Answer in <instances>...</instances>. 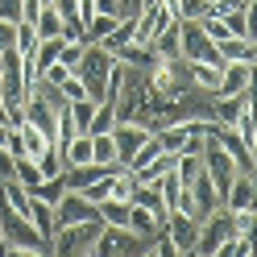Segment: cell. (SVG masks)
<instances>
[{
    "label": "cell",
    "mask_w": 257,
    "mask_h": 257,
    "mask_svg": "<svg viewBox=\"0 0 257 257\" xmlns=\"http://www.w3.org/2000/svg\"><path fill=\"white\" fill-rule=\"evenodd\" d=\"M104 224L100 220H83V224H67L50 236V253L54 257H91L95 236H100Z\"/></svg>",
    "instance_id": "obj_1"
},
{
    "label": "cell",
    "mask_w": 257,
    "mask_h": 257,
    "mask_svg": "<svg viewBox=\"0 0 257 257\" xmlns=\"http://www.w3.org/2000/svg\"><path fill=\"white\" fill-rule=\"evenodd\" d=\"M75 75H79V83L87 87V100L100 104L104 100V83H108V75H112V54L104 50V46H95V42L83 46V58H79Z\"/></svg>",
    "instance_id": "obj_2"
},
{
    "label": "cell",
    "mask_w": 257,
    "mask_h": 257,
    "mask_svg": "<svg viewBox=\"0 0 257 257\" xmlns=\"http://www.w3.org/2000/svg\"><path fill=\"white\" fill-rule=\"evenodd\" d=\"M154 245V240H146V236H137V232H128L124 224H104L100 228V236H95V257H141Z\"/></svg>",
    "instance_id": "obj_3"
},
{
    "label": "cell",
    "mask_w": 257,
    "mask_h": 257,
    "mask_svg": "<svg viewBox=\"0 0 257 257\" xmlns=\"http://www.w3.org/2000/svg\"><path fill=\"white\" fill-rule=\"evenodd\" d=\"M179 58H187V62H220L216 46L199 29V21H179Z\"/></svg>",
    "instance_id": "obj_4"
},
{
    "label": "cell",
    "mask_w": 257,
    "mask_h": 257,
    "mask_svg": "<svg viewBox=\"0 0 257 257\" xmlns=\"http://www.w3.org/2000/svg\"><path fill=\"white\" fill-rule=\"evenodd\" d=\"M83 220H100L95 203H87L79 191H67V195L54 203V224H58V228H67V224H83ZM58 228H54V232H58Z\"/></svg>",
    "instance_id": "obj_5"
},
{
    "label": "cell",
    "mask_w": 257,
    "mask_h": 257,
    "mask_svg": "<svg viewBox=\"0 0 257 257\" xmlns=\"http://www.w3.org/2000/svg\"><path fill=\"white\" fill-rule=\"evenodd\" d=\"M150 137V128L146 124H137V120H116L112 124V146H116V162L128 166V158H133L141 150V141Z\"/></svg>",
    "instance_id": "obj_6"
},
{
    "label": "cell",
    "mask_w": 257,
    "mask_h": 257,
    "mask_svg": "<svg viewBox=\"0 0 257 257\" xmlns=\"http://www.w3.org/2000/svg\"><path fill=\"white\" fill-rule=\"evenodd\" d=\"M220 207H228V212H253L257 207V183L249 179V174H232V183L224 187Z\"/></svg>",
    "instance_id": "obj_7"
},
{
    "label": "cell",
    "mask_w": 257,
    "mask_h": 257,
    "mask_svg": "<svg viewBox=\"0 0 257 257\" xmlns=\"http://www.w3.org/2000/svg\"><path fill=\"white\" fill-rule=\"evenodd\" d=\"M162 232L174 240V249H179V253H191V249H195V236H199V220L170 212V220H166V228H162Z\"/></svg>",
    "instance_id": "obj_8"
},
{
    "label": "cell",
    "mask_w": 257,
    "mask_h": 257,
    "mask_svg": "<svg viewBox=\"0 0 257 257\" xmlns=\"http://www.w3.org/2000/svg\"><path fill=\"white\" fill-rule=\"evenodd\" d=\"M112 62H120V67H128V71H150L158 62V54L150 50V46H141V42H128V46H120V50H112Z\"/></svg>",
    "instance_id": "obj_9"
},
{
    "label": "cell",
    "mask_w": 257,
    "mask_h": 257,
    "mask_svg": "<svg viewBox=\"0 0 257 257\" xmlns=\"http://www.w3.org/2000/svg\"><path fill=\"white\" fill-rule=\"evenodd\" d=\"M108 170H116V166H100V162H83V166H67V170H62V183H67V191H83V187H91L95 179H104Z\"/></svg>",
    "instance_id": "obj_10"
},
{
    "label": "cell",
    "mask_w": 257,
    "mask_h": 257,
    "mask_svg": "<svg viewBox=\"0 0 257 257\" xmlns=\"http://www.w3.org/2000/svg\"><path fill=\"white\" fill-rule=\"evenodd\" d=\"M128 203H133V207H146V212H150L158 224H166V220H170V212H166L162 195H158V187H146V183H137V187H133V195H128Z\"/></svg>",
    "instance_id": "obj_11"
},
{
    "label": "cell",
    "mask_w": 257,
    "mask_h": 257,
    "mask_svg": "<svg viewBox=\"0 0 257 257\" xmlns=\"http://www.w3.org/2000/svg\"><path fill=\"white\" fill-rule=\"evenodd\" d=\"M220 62H257V42L253 38H224L216 46Z\"/></svg>",
    "instance_id": "obj_12"
},
{
    "label": "cell",
    "mask_w": 257,
    "mask_h": 257,
    "mask_svg": "<svg viewBox=\"0 0 257 257\" xmlns=\"http://www.w3.org/2000/svg\"><path fill=\"white\" fill-rule=\"evenodd\" d=\"M187 67H191V83H195L199 91H207V95H216L224 62H187Z\"/></svg>",
    "instance_id": "obj_13"
},
{
    "label": "cell",
    "mask_w": 257,
    "mask_h": 257,
    "mask_svg": "<svg viewBox=\"0 0 257 257\" xmlns=\"http://www.w3.org/2000/svg\"><path fill=\"white\" fill-rule=\"evenodd\" d=\"M124 228H128V232H137V236H146V240H154L158 232L166 228V224H158V220L146 212V207H133V203H128V224H124Z\"/></svg>",
    "instance_id": "obj_14"
},
{
    "label": "cell",
    "mask_w": 257,
    "mask_h": 257,
    "mask_svg": "<svg viewBox=\"0 0 257 257\" xmlns=\"http://www.w3.org/2000/svg\"><path fill=\"white\" fill-rule=\"evenodd\" d=\"M150 50L158 58H179V21H166L162 29H158V38L150 42Z\"/></svg>",
    "instance_id": "obj_15"
},
{
    "label": "cell",
    "mask_w": 257,
    "mask_h": 257,
    "mask_svg": "<svg viewBox=\"0 0 257 257\" xmlns=\"http://www.w3.org/2000/svg\"><path fill=\"white\" fill-rule=\"evenodd\" d=\"M17 133H21V150H25L21 158H38V154H42L46 146H54V141L46 137L38 124H29V120H21V124H17Z\"/></svg>",
    "instance_id": "obj_16"
},
{
    "label": "cell",
    "mask_w": 257,
    "mask_h": 257,
    "mask_svg": "<svg viewBox=\"0 0 257 257\" xmlns=\"http://www.w3.org/2000/svg\"><path fill=\"white\" fill-rule=\"evenodd\" d=\"M29 199H34V195H29ZM29 224H34L38 236H46V245H50V236H54V228H58V224H54V207L42 203V199H34V207H29Z\"/></svg>",
    "instance_id": "obj_17"
},
{
    "label": "cell",
    "mask_w": 257,
    "mask_h": 257,
    "mask_svg": "<svg viewBox=\"0 0 257 257\" xmlns=\"http://www.w3.org/2000/svg\"><path fill=\"white\" fill-rule=\"evenodd\" d=\"M220 21L228 29V38H253V9H228Z\"/></svg>",
    "instance_id": "obj_18"
},
{
    "label": "cell",
    "mask_w": 257,
    "mask_h": 257,
    "mask_svg": "<svg viewBox=\"0 0 257 257\" xmlns=\"http://www.w3.org/2000/svg\"><path fill=\"white\" fill-rule=\"evenodd\" d=\"M83 162H91V137L79 133V137H71V146L62 150V170L67 166H83Z\"/></svg>",
    "instance_id": "obj_19"
},
{
    "label": "cell",
    "mask_w": 257,
    "mask_h": 257,
    "mask_svg": "<svg viewBox=\"0 0 257 257\" xmlns=\"http://www.w3.org/2000/svg\"><path fill=\"white\" fill-rule=\"evenodd\" d=\"M38 29H34V21H17V42H13V50H17L21 58H34V50H38Z\"/></svg>",
    "instance_id": "obj_20"
},
{
    "label": "cell",
    "mask_w": 257,
    "mask_h": 257,
    "mask_svg": "<svg viewBox=\"0 0 257 257\" xmlns=\"http://www.w3.org/2000/svg\"><path fill=\"white\" fill-rule=\"evenodd\" d=\"M249 253H253V236H236L232 232V236H224L220 245H216L212 257H249Z\"/></svg>",
    "instance_id": "obj_21"
},
{
    "label": "cell",
    "mask_w": 257,
    "mask_h": 257,
    "mask_svg": "<svg viewBox=\"0 0 257 257\" xmlns=\"http://www.w3.org/2000/svg\"><path fill=\"white\" fill-rule=\"evenodd\" d=\"M13 179H17L25 191H34V187L42 183V170H38L34 158H17V162H13Z\"/></svg>",
    "instance_id": "obj_22"
},
{
    "label": "cell",
    "mask_w": 257,
    "mask_h": 257,
    "mask_svg": "<svg viewBox=\"0 0 257 257\" xmlns=\"http://www.w3.org/2000/svg\"><path fill=\"white\" fill-rule=\"evenodd\" d=\"M29 195H34V199H42V203H50V207H54V203H58L62 195H67V183H62V174H58V179H42V183H38L34 191H29Z\"/></svg>",
    "instance_id": "obj_23"
},
{
    "label": "cell",
    "mask_w": 257,
    "mask_h": 257,
    "mask_svg": "<svg viewBox=\"0 0 257 257\" xmlns=\"http://www.w3.org/2000/svg\"><path fill=\"white\" fill-rule=\"evenodd\" d=\"M232 128H236V137L245 141L249 150H257V120H253V104H249V108H240V116L232 120Z\"/></svg>",
    "instance_id": "obj_24"
},
{
    "label": "cell",
    "mask_w": 257,
    "mask_h": 257,
    "mask_svg": "<svg viewBox=\"0 0 257 257\" xmlns=\"http://www.w3.org/2000/svg\"><path fill=\"white\" fill-rule=\"evenodd\" d=\"M34 162H38V170H42V179H58V174H62V150H58V146H46Z\"/></svg>",
    "instance_id": "obj_25"
},
{
    "label": "cell",
    "mask_w": 257,
    "mask_h": 257,
    "mask_svg": "<svg viewBox=\"0 0 257 257\" xmlns=\"http://www.w3.org/2000/svg\"><path fill=\"white\" fill-rule=\"evenodd\" d=\"M95 212H100V224H128V203L120 199H100Z\"/></svg>",
    "instance_id": "obj_26"
},
{
    "label": "cell",
    "mask_w": 257,
    "mask_h": 257,
    "mask_svg": "<svg viewBox=\"0 0 257 257\" xmlns=\"http://www.w3.org/2000/svg\"><path fill=\"white\" fill-rule=\"evenodd\" d=\"M34 29H38V38H62V17L46 5L42 13H38V21H34Z\"/></svg>",
    "instance_id": "obj_27"
},
{
    "label": "cell",
    "mask_w": 257,
    "mask_h": 257,
    "mask_svg": "<svg viewBox=\"0 0 257 257\" xmlns=\"http://www.w3.org/2000/svg\"><path fill=\"white\" fill-rule=\"evenodd\" d=\"M91 116H95V100H87V95H83V100H75V104H71L75 133H87V128H91Z\"/></svg>",
    "instance_id": "obj_28"
},
{
    "label": "cell",
    "mask_w": 257,
    "mask_h": 257,
    "mask_svg": "<svg viewBox=\"0 0 257 257\" xmlns=\"http://www.w3.org/2000/svg\"><path fill=\"white\" fill-rule=\"evenodd\" d=\"M112 124H116V108L112 104H95V116H91L87 133H112Z\"/></svg>",
    "instance_id": "obj_29"
},
{
    "label": "cell",
    "mask_w": 257,
    "mask_h": 257,
    "mask_svg": "<svg viewBox=\"0 0 257 257\" xmlns=\"http://www.w3.org/2000/svg\"><path fill=\"white\" fill-rule=\"evenodd\" d=\"M58 91H62V100H67V104H75V100H83V95H87V87L79 83V75H75V71L58 83Z\"/></svg>",
    "instance_id": "obj_30"
},
{
    "label": "cell",
    "mask_w": 257,
    "mask_h": 257,
    "mask_svg": "<svg viewBox=\"0 0 257 257\" xmlns=\"http://www.w3.org/2000/svg\"><path fill=\"white\" fill-rule=\"evenodd\" d=\"M79 58H83V42H62V50H58V62H62V67L75 71Z\"/></svg>",
    "instance_id": "obj_31"
},
{
    "label": "cell",
    "mask_w": 257,
    "mask_h": 257,
    "mask_svg": "<svg viewBox=\"0 0 257 257\" xmlns=\"http://www.w3.org/2000/svg\"><path fill=\"white\" fill-rule=\"evenodd\" d=\"M0 21H25V13H21V0H0Z\"/></svg>",
    "instance_id": "obj_32"
},
{
    "label": "cell",
    "mask_w": 257,
    "mask_h": 257,
    "mask_svg": "<svg viewBox=\"0 0 257 257\" xmlns=\"http://www.w3.org/2000/svg\"><path fill=\"white\" fill-rule=\"evenodd\" d=\"M154 257H183V253L174 249V240H170L166 232H158V236H154Z\"/></svg>",
    "instance_id": "obj_33"
},
{
    "label": "cell",
    "mask_w": 257,
    "mask_h": 257,
    "mask_svg": "<svg viewBox=\"0 0 257 257\" xmlns=\"http://www.w3.org/2000/svg\"><path fill=\"white\" fill-rule=\"evenodd\" d=\"M13 42H17V25H13V21H0V54L13 50Z\"/></svg>",
    "instance_id": "obj_34"
},
{
    "label": "cell",
    "mask_w": 257,
    "mask_h": 257,
    "mask_svg": "<svg viewBox=\"0 0 257 257\" xmlns=\"http://www.w3.org/2000/svg\"><path fill=\"white\" fill-rule=\"evenodd\" d=\"M67 75H71V71L62 67V62H54V67H46V71H42L38 79H46V83H54V87H58V83H62V79H67Z\"/></svg>",
    "instance_id": "obj_35"
},
{
    "label": "cell",
    "mask_w": 257,
    "mask_h": 257,
    "mask_svg": "<svg viewBox=\"0 0 257 257\" xmlns=\"http://www.w3.org/2000/svg\"><path fill=\"white\" fill-rule=\"evenodd\" d=\"M146 9V0H116V17H137Z\"/></svg>",
    "instance_id": "obj_36"
},
{
    "label": "cell",
    "mask_w": 257,
    "mask_h": 257,
    "mask_svg": "<svg viewBox=\"0 0 257 257\" xmlns=\"http://www.w3.org/2000/svg\"><path fill=\"white\" fill-rule=\"evenodd\" d=\"M13 162H17V158H13L5 146H0V179H13Z\"/></svg>",
    "instance_id": "obj_37"
},
{
    "label": "cell",
    "mask_w": 257,
    "mask_h": 257,
    "mask_svg": "<svg viewBox=\"0 0 257 257\" xmlns=\"http://www.w3.org/2000/svg\"><path fill=\"white\" fill-rule=\"evenodd\" d=\"M46 5L42 0H21V13H25V21H38V13H42Z\"/></svg>",
    "instance_id": "obj_38"
},
{
    "label": "cell",
    "mask_w": 257,
    "mask_h": 257,
    "mask_svg": "<svg viewBox=\"0 0 257 257\" xmlns=\"http://www.w3.org/2000/svg\"><path fill=\"white\" fill-rule=\"evenodd\" d=\"M0 120H5V124H9V112H5V104H0Z\"/></svg>",
    "instance_id": "obj_39"
},
{
    "label": "cell",
    "mask_w": 257,
    "mask_h": 257,
    "mask_svg": "<svg viewBox=\"0 0 257 257\" xmlns=\"http://www.w3.org/2000/svg\"><path fill=\"white\" fill-rule=\"evenodd\" d=\"M0 75H5V62H0Z\"/></svg>",
    "instance_id": "obj_40"
},
{
    "label": "cell",
    "mask_w": 257,
    "mask_h": 257,
    "mask_svg": "<svg viewBox=\"0 0 257 257\" xmlns=\"http://www.w3.org/2000/svg\"><path fill=\"white\" fill-rule=\"evenodd\" d=\"M42 5H50V0H42Z\"/></svg>",
    "instance_id": "obj_41"
},
{
    "label": "cell",
    "mask_w": 257,
    "mask_h": 257,
    "mask_svg": "<svg viewBox=\"0 0 257 257\" xmlns=\"http://www.w3.org/2000/svg\"><path fill=\"white\" fill-rule=\"evenodd\" d=\"M249 5H257V0H249Z\"/></svg>",
    "instance_id": "obj_42"
},
{
    "label": "cell",
    "mask_w": 257,
    "mask_h": 257,
    "mask_svg": "<svg viewBox=\"0 0 257 257\" xmlns=\"http://www.w3.org/2000/svg\"><path fill=\"white\" fill-rule=\"evenodd\" d=\"M249 257H253V253H249Z\"/></svg>",
    "instance_id": "obj_43"
},
{
    "label": "cell",
    "mask_w": 257,
    "mask_h": 257,
    "mask_svg": "<svg viewBox=\"0 0 257 257\" xmlns=\"http://www.w3.org/2000/svg\"><path fill=\"white\" fill-rule=\"evenodd\" d=\"M91 257H95V253H91Z\"/></svg>",
    "instance_id": "obj_44"
}]
</instances>
